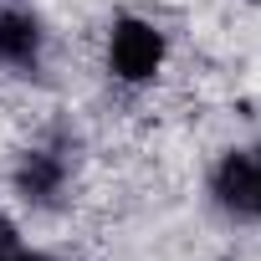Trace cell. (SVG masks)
<instances>
[{
  "instance_id": "277c9868",
  "label": "cell",
  "mask_w": 261,
  "mask_h": 261,
  "mask_svg": "<svg viewBox=\"0 0 261 261\" xmlns=\"http://www.w3.org/2000/svg\"><path fill=\"white\" fill-rule=\"evenodd\" d=\"M11 185H16V195H21L26 205L51 210V205H62V195H67V185H72V164H67L62 149H26V154L16 159Z\"/></svg>"
},
{
  "instance_id": "7a4b0ae2",
  "label": "cell",
  "mask_w": 261,
  "mask_h": 261,
  "mask_svg": "<svg viewBox=\"0 0 261 261\" xmlns=\"http://www.w3.org/2000/svg\"><path fill=\"white\" fill-rule=\"evenodd\" d=\"M210 200L230 220L261 225V144L230 149V154L215 159V169H210Z\"/></svg>"
},
{
  "instance_id": "5b68a950",
  "label": "cell",
  "mask_w": 261,
  "mask_h": 261,
  "mask_svg": "<svg viewBox=\"0 0 261 261\" xmlns=\"http://www.w3.org/2000/svg\"><path fill=\"white\" fill-rule=\"evenodd\" d=\"M0 261H57L51 251H41V246H31L6 215H0Z\"/></svg>"
},
{
  "instance_id": "3957f363",
  "label": "cell",
  "mask_w": 261,
  "mask_h": 261,
  "mask_svg": "<svg viewBox=\"0 0 261 261\" xmlns=\"http://www.w3.org/2000/svg\"><path fill=\"white\" fill-rule=\"evenodd\" d=\"M46 46H51L46 21H41L31 6L6 0V6H0V72L36 77V72L46 67Z\"/></svg>"
},
{
  "instance_id": "6da1fadb",
  "label": "cell",
  "mask_w": 261,
  "mask_h": 261,
  "mask_svg": "<svg viewBox=\"0 0 261 261\" xmlns=\"http://www.w3.org/2000/svg\"><path fill=\"white\" fill-rule=\"evenodd\" d=\"M169 62V31L154 16L123 11L108 26V77L123 87H149Z\"/></svg>"
}]
</instances>
